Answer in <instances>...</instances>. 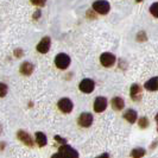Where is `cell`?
Listing matches in <instances>:
<instances>
[{
    "mask_svg": "<svg viewBox=\"0 0 158 158\" xmlns=\"http://www.w3.org/2000/svg\"><path fill=\"white\" fill-rule=\"evenodd\" d=\"M54 158H57V157H79V152L76 150H74L71 146L69 145H65L63 144L61 148H60V150L57 153H55Z\"/></svg>",
    "mask_w": 158,
    "mask_h": 158,
    "instance_id": "1",
    "label": "cell"
},
{
    "mask_svg": "<svg viewBox=\"0 0 158 158\" xmlns=\"http://www.w3.org/2000/svg\"><path fill=\"white\" fill-rule=\"evenodd\" d=\"M55 64L58 69L64 70V69H67L70 65V57L67 55V54H63V52L62 54H58L55 58Z\"/></svg>",
    "mask_w": 158,
    "mask_h": 158,
    "instance_id": "2",
    "label": "cell"
},
{
    "mask_svg": "<svg viewBox=\"0 0 158 158\" xmlns=\"http://www.w3.org/2000/svg\"><path fill=\"white\" fill-rule=\"evenodd\" d=\"M93 10L100 15H107L111 10V6H110V2L106 0H98L93 4Z\"/></svg>",
    "mask_w": 158,
    "mask_h": 158,
    "instance_id": "3",
    "label": "cell"
},
{
    "mask_svg": "<svg viewBox=\"0 0 158 158\" xmlns=\"http://www.w3.org/2000/svg\"><path fill=\"white\" fill-rule=\"evenodd\" d=\"M79 88H80V90H81L82 93L89 94V93H92V92L94 90L95 83H94V81H93V80L85 79V80H82V81L80 82Z\"/></svg>",
    "mask_w": 158,
    "mask_h": 158,
    "instance_id": "4",
    "label": "cell"
},
{
    "mask_svg": "<svg viewBox=\"0 0 158 158\" xmlns=\"http://www.w3.org/2000/svg\"><path fill=\"white\" fill-rule=\"evenodd\" d=\"M57 105H58L60 111H62L63 113H70L73 111V107H74V103L69 98H62Z\"/></svg>",
    "mask_w": 158,
    "mask_h": 158,
    "instance_id": "5",
    "label": "cell"
},
{
    "mask_svg": "<svg viewBox=\"0 0 158 158\" xmlns=\"http://www.w3.org/2000/svg\"><path fill=\"white\" fill-rule=\"evenodd\" d=\"M100 62L103 67L108 68V67H112L113 64L115 63V56L113 55L112 52H103L100 56Z\"/></svg>",
    "mask_w": 158,
    "mask_h": 158,
    "instance_id": "6",
    "label": "cell"
},
{
    "mask_svg": "<svg viewBox=\"0 0 158 158\" xmlns=\"http://www.w3.org/2000/svg\"><path fill=\"white\" fill-rule=\"evenodd\" d=\"M93 114L90 113H82L79 117V125L81 127H89L93 124Z\"/></svg>",
    "mask_w": 158,
    "mask_h": 158,
    "instance_id": "7",
    "label": "cell"
},
{
    "mask_svg": "<svg viewBox=\"0 0 158 158\" xmlns=\"http://www.w3.org/2000/svg\"><path fill=\"white\" fill-rule=\"evenodd\" d=\"M107 107V99L103 96H98L94 101V111L98 113H101Z\"/></svg>",
    "mask_w": 158,
    "mask_h": 158,
    "instance_id": "8",
    "label": "cell"
},
{
    "mask_svg": "<svg viewBox=\"0 0 158 158\" xmlns=\"http://www.w3.org/2000/svg\"><path fill=\"white\" fill-rule=\"evenodd\" d=\"M50 45H51V40L49 37H44L42 38L40 42L37 45V51L40 52V54H47L48 51L50 50Z\"/></svg>",
    "mask_w": 158,
    "mask_h": 158,
    "instance_id": "9",
    "label": "cell"
},
{
    "mask_svg": "<svg viewBox=\"0 0 158 158\" xmlns=\"http://www.w3.org/2000/svg\"><path fill=\"white\" fill-rule=\"evenodd\" d=\"M130 94H131V98L135 101H140V99H142V87L138 83H133L131 86V89H130Z\"/></svg>",
    "mask_w": 158,
    "mask_h": 158,
    "instance_id": "10",
    "label": "cell"
},
{
    "mask_svg": "<svg viewBox=\"0 0 158 158\" xmlns=\"http://www.w3.org/2000/svg\"><path fill=\"white\" fill-rule=\"evenodd\" d=\"M17 137H18V139L23 143V144L27 145V146H33V140H32L31 135H29V133H26L25 131L20 130V131L17 133Z\"/></svg>",
    "mask_w": 158,
    "mask_h": 158,
    "instance_id": "11",
    "label": "cell"
},
{
    "mask_svg": "<svg viewBox=\"0 0 158 158\" xmlns=\"http://www.w3.org/2000/svg\"><path fill=\"white\" fill-rule=\"evenodd\" d=\"M112 107H113V110H115V111H121L124 107H125V102H124V99H121V98H119V96H115V98H113L112 99Z\"/></svg>",
    "mask_w": 158,
    "mask_h": 158,
    "instance_id": "12",
    "label": "cell"
},
{
    "mask_svg": "<svg viewBox=\"0 0 158 158\" xmlns=\"http://www.w3.org/2000/svg\"><path fill=\"white\" fill-rule=\"evenodd\" d=\"M33 69H35V67H33V64L30 63V62H24L22 65H20V73L25 75V76H29V75H31L32 73H33Z\"/></svg>",
    "mask_w": 158,
    "mask_h": 158,
    "instance_id": "13",
    "label": "cell"
},
{
    "mask_svg": "<svg viewBox=\"0 0 158 158\" xmlns=\"http://www.w3.org/2000/svg\"><path fill=\"white\" fill-rule=\"evenodd\" d=\"M124 118L126 119L127 121L130 123V124H135V121H137V118H138V115H137V112L135 110H128V111L125 112V114H124Z\"/></svg>",
    "mask_w": 158,
    "mask_h": 158,
    "instance_id": "14",
    "label": "cell"
},
{
    "mask_svg": "<svg viewBox=\"0 0 158 158\" xmlns=\"http://www.w3.org/2000/svg\"><path fill=\"white\" fill-rule=\"evenodd\" d=\"M145 88L150 92H156L158 89V79L157 77H152L146 83H145Z\"/></svg>",
    "mask_w": 158,
    "mask_h": 158,
    "instance_id": "15",
    "label": "cell"
},
{
    "mask_svg": "<svg viewBox=\"0 0 158 158\" xmlns=\"http://www.w3.org/2000/svg\"><path fill=\"white\" fill-rule=\"evenodd\" d=\"M36 143H37V145L40 146V148L45 146L48 143L47 135H44V133H42V132H37L36 133Z\"/></svg>",
    "mask_w": 158,
    "mask_h": 158,
    "instance_id": "16",
    "label": "cell"
},
{
    "mask_svg": "<svg viewBox=\"0 0 158 158\" xmlns=\"http://www.w3.org/2000/svg\"><path fill=\"white\" fill-rule=\"evenodd\" d=\"M145 155V150L144 149H142V148H137V149H135V150H132V152H131V156L132 157H143Z\"/></svg>",
    "mask_w": 158,
    "mask_h": 158,
    "instance_id": "17",
    "label": "cell"
},
{
    "mask_svg": "<svg viewBox=\"0 0 158 158\" xmlns=\"http://www.w3.org/2000/svg\"><path fill=\"white\" fill-rule=\"evenodd\" d=\"M150 12L151 15L155 17V18H158V4L157 2H153L150 7Z\"/></svg>",
    "mask_w": 158,
    "mask_h": 158,
    "instance_id": "18",
    "label": "cell"
},
{
    "mask_svg": "<svg viewBox=\"0 0 158 158\" xmlns=\"http://www.w3.org/2000/svg\"><path fill=\"white\" fill-rule=\"evenodd\" d=\"M149 119L146 118V117H143V118L139 119V127L140 128H146V127L149 126Z\"/></svg>",
    "mask_w": 158,
    "mask_h": 158,
    "instance_id": "19",
    "label": "cell"
},
{
    "mask_svg": "<svg viewBox=\"0 0 158 158\" xmlns=\"http://www.w3.org/2000/svg\"><path fill=\"white\" fill-rule=\"evenodd\" d=\"M7 90H8L7 86H6L5 83L0 82V98H4L5 95L7 94Z\"/></svg>",
    "mask_w": 158,
    "mask_h": 158,
    "instance_id": "20",
    "label": "cell"
},
{
    "mask_svg": "<svg viewBox=\"0 0 158 158\" xmlns=\"http://www.w3.org/2000/svg\"><path fill=\"white\" fill-rule=\"evenodd\" d=\"M31 2L35 5V6H40V7H42V6L45 5L47 0H31Z\"/></svg>",
    "mask_w": 158,
    "mask_h": 158,
    "instance_id": "21",
    "label": "cell"
},
{
    "mask_svg": "<svg viewBox=\"0 0 158 158\" xmlns=\"http://www.w3.org/2000/svg\"><path fill=\"white\" fill-rule=\"evenodd\" d=\"M55 139L58 143H61V144H65V143H67V140H65V139H63V138H61L60 135H55Z\"/></svg>",
    "mask_w": 158,
    "mask_h": 158,
    "instance_id": "22",
    "label": "cell"
},
{
    "mask_svg": "<svg viewBox=\"0 0 158 158\" xmlns=\"http://www.w3.org/2000/svg\"><path fill=\"white\" fill-rule=\"evenodd\" d=\"M15 54H16L17 57H20V56H23V55H22V54H23V52H22V50H16V51H15Z\"/></svg>",
    "mask_w": 158,
    "mask_h": 158,
    "instance_id": "23",
    "label": "cell"
},
{
    "mask_svg": "<svg viewBox=\"0 0 158 158\" xmlns=\"http://www.w3.org/2000/svg\"><path fill=\"white\" fill-rule=\"evenodd\" d=\"M40 16V11H37V13H35V15H33V18H35V19H38Z\"/></svg>",
    "mask_w": 158,
    "mask_h": 158,
    "instance_id": "24",
    "label": "cell"
},
{
    "mask_svg": "<svg viewBox=\"0 0 158 158\" xmlns=\"http://www.w3.org/2000/svg\"><path fill=\"white\" fill-rule=\"evenodd\" d=\"M135 1H137V2H140V1H143V0H135Z\"/></svg>",
    "mask_w": 158,
    "mask_h": 158,
    "instance_id": "25",
    "label": "cell"
}]
</instances>
